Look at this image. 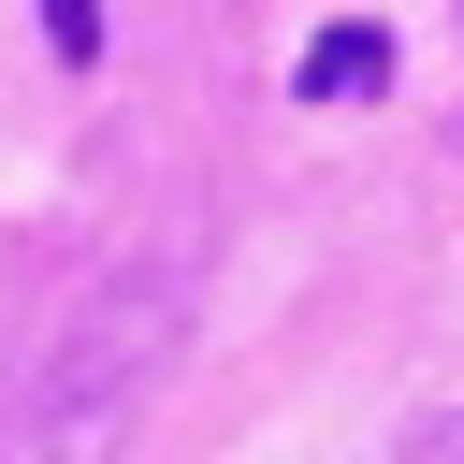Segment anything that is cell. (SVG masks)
Wrapping results in <instances>:
<instances>
[{
  "mask_svg": "<svg viewBox=\"0 0 464 464\" xmlns=\"http://www.w3.org/2000/svg\"><path fill=\"white\" fill-rule=\"evenodd\" d=\"M188 334V276H102L0 392V464H116L174 377Z\"/></svg>",
  "mask_w": 464,
  "mask_h": 464,
  "instance_id": "cell-1",
  "label": "cell"
},
{
  "mask_svg": "<svg viewBox=\"0 0 464 464\" xmlns=\"http://www.w3.org/2000/svg\"><path fill=\"white\" fill-rule=\"evenodd\" d=\"M362 87H392V44L377 29H319L304 44V102H362Z\"/></svg>",
  "mask_w": 464,
  "mask_h": 464,
  "instance_id": "cell-2",
  "label": "cell"
},
{
  "mask_svg": "<svg viewBox=\"0 0 464 464\" xmlns=\"http://www.w3.org/2000/svg\"><path fill=\"white\" fill-rule=\"evenodd\" d=\"M44 44L58 58H102V0H44Z\"/></svg>",
  "mask_w": 464,
  "mask_h": 464,
  "instance_id": "cell-3",
  "label": "cell"
},
{
  "mask_svg": "<svg viewBox=\"0 0 464 464\" xmlns=\"http://www.w3.org/2000/svg\"><path fill=\"white\" fill-rule=\"evenodd\" d=\"M406 464H464V420H420V435H406Z\"/></svg>",
  "mask_w": 464,
  "mask_h": 464,
  "instance_id": "cell-4",
  "label": "cell"
}]
</instances>
